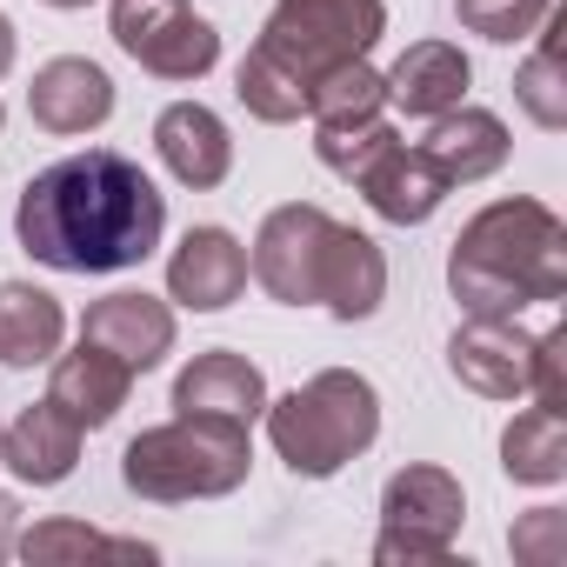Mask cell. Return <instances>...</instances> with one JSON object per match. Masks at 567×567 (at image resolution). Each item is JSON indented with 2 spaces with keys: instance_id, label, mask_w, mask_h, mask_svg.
Masks as SVG:
<instances>
[{
  "instance_id": "603a6c76",
  "label": "cell",
  "mask_w": 567,
  "mask_h": 567,
  "mask_svg": "<svg viewBox=\"0 0 567 567\" xmlns=\"http://www.w3.org/2000/svg\"><path fill=\"white\" fill-rule=\"evenodd\" d=\"M14 554H21L28 567H61V560H87V554H134V560H154L147 540H121V534H101V527H87V520H68V514L34 520L28 534H14Z\"/></svg>"
},
{
  "instance_id": "5b68a950",
  "label": "cell",
  "mask_w": 567,
  "mask_h": 567,
  "mask_svg": "<svg viewBox=\"0 0 567 567\" xmlns=\"http://www.w3.org/2000/svg\"><path fill=\"white\" fill-rule=\"evenodd\" d=\"M381 34H388V8H381V0H274L254 54H267L280 74L308 94L328 68L368 61Z\"/></svg>"
},
{
  "instance_id": "2e32d148",
  "label": "cell",
  "mask_w": 567,
  "mask_h": 567,
  "mask_svg": "<svg viewBox=\"0 0 567 567\" xmlns=\"http://www.w3.org/2000/svg\"><path fill=\"white\" fill-rule=\"evenodd\" d=\"M154 154H161V167H167L181 187H194V194H207V187H220V181L234 174V134H227V121H220L214 107H200V101L161 107V121H154Z\"/></svg>"
},
{
  "instance_id": "d4e9b609",
  "label": "cell",
  "mask_w": 567,
  "mask_h": 567,
  "mask_svg": "<svg viewBox=\"0 0 567 567\" xmlns=\"http://www.w3.org/2000/svg\"><path fill=\"white\" fill-rule=\"evenodd\" d=\"M388 114V74L374 61H341L308 87V121H361Z\"/></svg>"
},
{
  "instance_id": "7c38bea8",
  "label": "cell",
  "mask_w": 567,
  "mask_h": 567,
  "mask_svg": "<svg viewBox=\"0 0 567 567\" xmlns=\"http://www.w3.org/2000/svg\"><path fill=\"white\" fill-rule=\"evenodd\" d=\"M354 187H361V200L388 220V227H421V220H434L441 214V200L454 194V181L427 161V147L414 141H394V147H381L361 174H354Z\"/></svg>"
},
{
  "instance_id": "5bb4252c",
  "label": "cell",
  "mask_w": 567,
  "mask_h": 567,
  "mask_svg": "<svg viewBox=\"0 0 567 567\" xmlns=\"http://www.w3.org/2000/svg\"><path fill=\"white\" fill-rule=\"evenodd\" d=\"M81 341L107 348L114 361H127L134 374L161 368L174 354V308L141 295V288H121V295H101L87 315H81Z\"/></svg>"
},
{
  "instance_id": "7402d4cb",
  "label": "cell",
  "mask_w": 567,
  "mask_h": 567,
  "mask_svg": "<svg viewBox=\"0 0 567 567\" xmlns=\"http://www.w3.org/2000/svg\"><path fill=\"white\" fill-rule=\"evenodd\" d=\"M501 467L520 487H554L567 481V414L554 408H527L501 427Z\"/></svg>"
},
{
  "instance_id": "8992f818",
  "label": "cell",
  "mask_w": 567,
  "mask_h": 567,
  "mask_svg": "<svg viewBox=\"0 0 567 567\" xmlns=\"http://www.w3.org/2000/svg\"><path fill=\"white\" fill-rule=\"evenodd\" d=\"M467 520V494L447 467H401L388 487H381V540H374V560L381 567H414V560H447L454 554V534Z\"/></svg>"
},
{
  "instance_id": "4dcf8cb0",
  "label": "cell",
  "mask_w": 567,
  "mask_h": 567,
  "mask_svg": "<svg viewBox=\"0 0 567 567\" xmlns=\"http://www.w3.org/2000/svg\"><path fill=\"white\" fill-rule=\"evenodd\" d=\"M14 520H21V501L0 494V560H14Z\"/></svg>"
},
{
  "instance_id": "44dd1931",
  "label": "cell",
  "mask_w": 567,
  "mask_h": 567,
  "mask_svg": "<svg viewBox=\"0 0 567 567\" xmlns=\"http://www.w3.org/2000/svg\"><path fill=\"white\" fill-rule=\"evenodd\" d=\"M68 315L34 280H0V361L8 368H41L61 354Z\"/></svg>"
},
{
  "instance_id": "f546056e",
  "label": "cell",
  "mask_w": 567,
  "mask_h": 567,
  "mask_svg": "<svg viewBox=\"0 0 567 567\" xmlns=\"http://www.w3.org/2000/svg\"><path fill=\"white\" fill-rule=\"evenodd\" d=\"M527 394H534V408H554V414H567V328H547V334H534Z\"/></svg>"
},
{
  "instance_id": "ba28073f",
  "label": "cell",
  "mask_w": 567,
  "mask_h": 567,
  "mask_svg": "<svg viewBox=\"0 0 567 567\" xmlns=\"http://www.w3.org/2000/svg\"><path fill=\"white\" fill-rule=\"evenodd\" d=\"M334 214L315 200H288L274 207L247 247V274L280 301V308H315V267H321V240H328Z\"/></svg>"
},
{
  "instance_id": "836d02e7",
  "label": "cell",
  "mask_w": 567,
  "mask_h": 567,
  "mask_svg": "<svg viewBox=\"0 0 567 567\" xmlns=\"http://www.w3.org/2000/svg\"><path fill=\"white\" fill-rule=\"evenodd\" d=\"M0 127H8V107H0Z\"/></svg>"
},
{
  "instance_id": "4fadbf2b",
  "label": "cell",
  "mask_w": 567,
  "mask_h": 567,
  "mask_svg": "<svg viewBox=\"0 0 567 567\" xmlns=\"http://www.w3.org/2000/svg\"><path fill=\"white\" fill-rule=\"evenodd\" d=\"M28 114H34V127H48V134H61V141L94 134V127L114 121V81H107V68H94L87 54H61V61H48V68L34 74Z\"/></svg>"
},
{
  "instance_id": "3957f363",
  "label": "cell",
  "mask_w": 567,
  "mask_h": 567,
  "mask_svg": "<svg viewBox=\"0 0 567 567\" xmlns=\"http://www.w3.org/2000/svg\"><path fill=\"white\" fill-rule=\"evenodd\" d=\"M267 441L301 481H334L381 441V394L354 368H321L280 401H267Z\"/></svg>"
},
{
  "instance_id": "6da1fadb",
  "label": "cell",
  "mask_w": 567,
  "mask_h": 567,
  "mask_svg": "<svg viewBox=\"0 0 567 567\" xmlns=\"http://www.w3.org/2000/svg\"><path fill=\"white\" fill-rule=\"evenodd\" d=\"M167 234V194L141 161L114 147L68 154L21 187L14 240L54 274H121L141 267Z\"/></svg>"
},
{
  "instance_id": "9a60e30c",
  "label": "cell",
  "mask_w": 567,
  "mask_h": 567,
  "mask_svg": "<svg viewBox=\"0 0 567 567\" xmlns=\"http://www.w3.org/2000/svg\"><path fill=\"white\" fill-rule=\"evenodd\" d=\"M174 414H214V421L254 427L267 414V374L234 348H207L174 374Z\"/></svg>"
},
{
  "instance_id": "e0dca14e",
  "label": "cell",
  "mask_w": 567,
  "mask_h": 567,
  "mask_svg": "<svg viewBox=\"0 0 567 567\" xmlns=\"http://www.w3.org/2000/svg\"><path fill=\"white\" fill-rule=\"evenodd\" d=\"M81 441H87V427H74L54 401H41L0 427V467L28 487H61L81 467Z\"/></svg>"
},
{
  "instance_id": "1f68e13d",
  "label": "cell",
  "mask_w": 567,
  "mask_h": 567,
  "mask_svg": "<svg viewBox=\"0 0 567 567\" xmlns=\"http://www.w3.org/2000/svg\"><path fill=\"white\" fill-rule=\"evenodd\" d=\"M14 54H21V41H14V21L0 14V81H8V68H14Z\"/></svg>"
},
{
  "instance_id": "ffe728a7",
  "label": "cell",
  "mask_w": 567,
  "mask_h": 567,
  "mask_svg": "<svg viewBox=\"0 0 567 567\" xmlns=\"http://www.w3.org/2000/svg\"><path fill=\"white\" fill-rule=\"evenodd\" d=\"M467 81H474V68L454 41H414L388 68V107H401L408 121H434L467 101Z\"/></svg>"
},
{
  "instance_id": "d6986e66",
  "label": "cell",
  "mask_w": 567,
  "mask_h": 567,
  "mask_svg": "<svg viewBox=\"0 0 567 567\" xmlns=\"http://www.w3.org/2000/svg\"><path fill=\"white\" fill-rule=\"evenodd\" d=\"M127 394H134V368L127 361H114L107 348H94V341H81L74 354H61L54 361V374H48V401L74 421V427H107L121 408H127Z\"/></svg>"
},
{
  "instance_id": "30bf717a",
  "label": "cell",
  "mask_w": 567,
  "mask_h": 567,
  "mask_svg": "<svg viewBox=\"0 0 567 567\" xmlns=\"http://www.w3.org/2000/svg\"><path fill=\"white\" fill-rule=\"evenodd\" d=\"M388 301V254L374 234L334 220L321 240V267H315V308H328L334 321H374Z\"/></svg>"
},
{
  "instance_id": "484cf974",
  "label": "cell",
  "mask_w": 567,
  "mask_h": 567,
  "mask_svg": "<svg viewBox=\"0 0 567 567\" xmlns=\"http://www.w3.org/2000/svg\"><path fill=\"white\" fill-rule=\"evenodd\" d=\"M394 121L388 114H361V121H315V161L341 181H354L381 147H394Z\"/></svg>"
},
{
  "instance_id": "52a82bcc",
  "label": "cell",
  "mask_w": 567,
  "mask_h": 567,
  "mask_svg": "<svg viewBox=\"0 0 567 567\" xmlns=\"http://www.w3.org/2000/svg\"><path fill=\"white\" fill-rule=\"evenodd\" d=\"M114 41L154 81H200L220 61V34L187 0H114Z\"/></svg>"
},
{
  "instance_id": "9c48e42d",
  "label": "cell",
  "mask_w": 567,
  "mask_h": 567,
  "mask_svg": "<svg viewBox=\"0 0 567 567\" xmlns=\"http://www.w3.org/2000/svg\"><path fill=\"white\" fill-rule=\"evenodd\" d=\"M527 368H534V334L494 315H467V328H454L447 341V374L481 394V401H527Z\"/></svg>"
},
{
  "instance_id": "f1b7e54d",
  "label": "cell",
  "mask_w": 567,
  "mask_h": 567,
  "mask_svg": "<svg viewBox=\"0 0 567 567\" xmlns=\"http://www.w3.org/2000/svg\"><path fill=\"white\" fill-rule=\"evenodd\" d=\"M507 547H514L520 567H560L567 560V514L560 507H527L507 527Z\"/></svg>"
},
{
  "instance_id": "7a4b0ae2",
  "label": "cell",
  "mask_w": 567,
  "mask_h": 567,
  "mask_svg": "<svg viewBox=\"0 0 567 567\" xmlns=\"http://www.w3.org/2000/svg\"><path fill=\"white\" fill-rule=\"evenodd\" d=\"M447 288L461 315L514 321L534 301L567 295V227L547 200H487L447 247Z\"/></svg>"
},
{
  "instance_id": "d6a6232c",
  "label": "cell",
  "mask_w": 567,
  "mask_h": 567,
  "mask_svg": "<svg viewBox=\"0 0 567 567\" xmlns=\"http://www.w3.org/2000/svg\"><path fill=\"white\" fill-rule=\"evenodd\" d=\"M41 8H61V14H81V8H94V0H41Z\"/></svg>"
},
{
  "instance_id": "ac0fdd59",
  "label": "cell",
  "mask_w": 567,
  "mask_h": 567,
  "mask_svg": "<svg viewBox=\"0 0 567 567\" xmlns=\"http://www.w3.org/2000/svg\"><path fill=\"white\" fill-rule=\"evenodd\" d=\"M421 147H427V161L454 181V187H474V181H487V174H501L507 167V154H514V134H507V121L501 114H487V107H447V114H434L427 121V134H421Z\"/></svg>"
},
{
  "instance_id": "83f0119b",
  "label": "cell",
  "mask_w": 567,
  "mask_h": 567,
  "mask_svg": "<svg viewBox=\"0 0 567 567\" xmlns=\"http://www.w3.org/2000/svg\"><path fill=\"white\" fill-rule=\"evenodd\" d=\"M454 14L467 34L494 41V48H514L527 34H540V21L554 14V0H454Z\"/></svg>"
},
{
  "instance_id": "cb8c5ba5",
  "label": "cell",
  "mask_w": 567,
  "mask_h": 567,
  "mask_svg": "<svg viewBox=\"0 0 567 567\" xmlns=\"http://www.w3.org/2000/svg\"><path fill=\"white\" fill-rule=\"evenodd\" d=\"M547 34H540V48L514 68V101L527 107V121L534 127H547V134H560L567 127V81H560V14H547L540 21Z\"/></svg>"
},
{
  "instance_id": "277c9868",
  "label": "cell",
  "mask_w": 567,
  "mask_h": 567,
  "mask_svg": "<svg viewBox=\"0 0 567 567\" xmlns=\"http://www.w3.org/2000/svg\"><path fill=\"white\" fill-rule=\"evenodd\" d=\"M254 467V427L214 421V414H174L161 427H141L121 454V487L181 507V501H220L247 481Z\"/></svg>"
},
{
  "instance_id": "4316f807",
  "label": "cell",
  "mask_w": 567,
  "mask_h": 567,
  "mask_svg": "<svg viewBox=\"0 0 567 567\" xmlns=\"http://www.w3.org/2000/svg\"><path fill=\"white\" fill-rule=\"evenodd\" d=\"M234 101H240L254 121H267V127H288V121L308 114V94H301L288 74H280L267 54H254V48H247V61L234 68Z\"/></svg>"
},
{
  "instance_id": "8fae6325",
  "label": "cell",
  "mask_w": 567,
  "mask_h": 567,
  "mask_svg": "<svg viewBox=\"0 0 567 567\" xmlns=\"http://www.w3.org/2000/svg\"><path fill=\"white\" fill-rule=\"evenodd\" d=\"M247 288V247L227 227H187L167 254V301L187 315H220Z\"/></svg>"
}]
</instances>
